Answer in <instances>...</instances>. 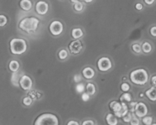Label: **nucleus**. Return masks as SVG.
Returning <instances> with one entry per match:
<instances>
[{"label":"nucleus","instance_id":"nucleus-1","mask_svg":"<svg viewBox=\"0 0 156 125\" xmlns=\"http://www.w3.org/2000/svg\"><path fill=\"white\" fill-rule=\"evenodd\" d=\"M148 72L144 69H137L133 70L129 74L131 82L137 85H144L149 81Z\"/></svg>","mask_w":156,"mask_h":125},{"label":"nucleus","instance_id":"nucleus-2","mask_svg":"<svg viewBox=\"0 0 156 125\" xmlns=\"http://www.w3.org/2000/svg\"><path fill=\"white\" fill-rule=\"evenodd\" d=\"M40 24V21L38 18L35 17H29V18H24L19 22V28L23 31L27 33L34 32L37 29L38 25Z\"/></svg>","mask_w":156,"mask_h":125},{"label":"nucleus","instance_id":"nucleus-3","mask_svg":"<svg viewBox=\"0 0 156 125\" xmlns=\"http://www.w3.org/2000/svg\"><path fill=\"white\" fill-rule=\"evenodd\" d=\"M11 53L14 55H21L25 53L27 49V42L22 38H13L11 40L10 43Z\"/></svg>","mask_w":156,"mask_h":125},{"label":"nucleus","instance_id":"nucleus-4","mask_svg":"<svg viewBox=\"0 0 156 125\" xmlns=\"http://www.w3.org/2000/svg\"><path fill=\"white\" fill-rule=\"evenodd\" d=\"M34 125H59V118L51 113H44L37 117Z\"/></svg>","mask_w":156,"mask_h":125},{"label":"nucleus","instance_id":"nucleus-5","mask_svg":"<svg viewBox=\"0 0 156 125\" xmlns=\"http://www.w3.org/2000/svg\"><path fill=\"white\" fill-rule=\"evenodd\" d=\"M49 30L53 36H59L62 33L64 30L63 24L59 21H53L49 26Z\"/></svg>","mask_w":156,"mask_h":125},{"label":"nucleus","instance_id":"nucleus-6","mask_svg":"<svg viewBox=\"0 0 156 125\" xmlns=\"http://www.w3.org/2000/svg\"><path fill=\"white\" fill-rule=\"evenodd\" d=\"M148 108L144 102H137L134 108V114L138 118H143V117L147 116Z\"/></svg>","mask_w":156,"mask_h":125},{"label":"nucleus","instance_id":"nucleus-7","mask_svg":"<svg viewBox=\"0 0 156 125\" xmlns=\"http://www.w3.org/2000/svg\"><path fill=\"white\" fill-rule=\"evenodd\" d=\"M98 69L101 72H107L112 68V62L108 57H101L98 60Z\"/></svg>","mask_w":156,"mask_h":125},{"label":"nucleus","instance_id":"nucleus-8","mask_svg":"<svg viewBox=\"0 0 156 125\" xmlns=\"http://www.w3.org/2000/svg\"><path fill=\"white\" fill-rule=\"evenodd\" d=\"M19 85L24 91H28L33 86V81L28 76L23 75L19 79Z\"/></svg>","mask_w":156,"mask_h":125},{"label":"nucleus","instance_id":"nucleus-9","mask_svg":"<svg viewBox=\"0 0 156 125\" xmlns=\"http://www.w3.org/2000/svg\"><path fill=\"white\" fill-rule=\"evenodd\" d=\"M83 49V44L80 40H75L69 45V50L73 54H79Z\"/></svg>","mask_w":156,"mask_h":125},{"label":"nucleus","instance_id":"nucleus-10","mask_svg":"<svg viewBox=\"0 0 156 125\" xmlns=\"http://www.w3.org/2000/svg\"><path fill=\"white\" fill-rule=\"evenodd\" d=\"M35 11L38 15H44L48 12L49 5L44 1H39L35 5Z\"/></svg>","mask_w":156,"mask_h":125},{"label":"nucleus","instance_id":"nucleus-11","mask_svg":"<svg viewBox=\"0 0 156 125\" xmlns=\"http://www.w3.org/2000/svg\"><path fill=\"white\" fill-rule=\"evenodd\" d=\"M82 75L86 79H91L95 76V71L91 67H85L82 70Z\"/></svg>","mask_w":156,"mask_h":125},{"label":"nucleus","instance_id":"nucleus-12","mask_svg":"<svg viewBox=\"0 0 156 125\" xmlns=\"http://www.w3.org/2000/svg\"><path fill=\"white\" fill-rule=\"evenodd\" d=\"M122 104V109L120 110V111L117 113H114V116H115L117 118H122L123 117H124L128 112H129V107L128 105L126 103H123L121 102Z\"/></svg>","mask_w":156,"mask_h":125},{"label":"nucleus","instance_id":"nucleus-13","mask_svg":"<svg viewBox=\"0 0 156 125\" xmlns=\"http://www.w3.org/2000/svg\"><path fill=\"white\" fill-rule=\"evenodd\" d=\"M146 97L152 102H155L156 101V88L155 87H152L149 89L146 90L145 92Z\"/></svg>","mask_w":156,"mask_h":125},{"label":"nucleus","instance_id":"nucleus-14","mask_svg":"<svg viewBox=\"0 0 156 125\" xmlns=\"http://www.w3.org/2000/svg\"><path fill=\"white\" fill-rule=\"evenodd\" d=\"M71 34L72 38H73V39L79 40V38L83 37L84 33L83 30H82V28H80V27H75V28H73V30H72Z\"/></svg>","mask_w":156,"mask_h":125},{"label":"nucleus","instance_id":"nucleus-15","mask_svg":"<svg viewBox=\"0 0 156 125\" xmlns=\"http://www.w3.org/2000/svg\"><path fill=\"white\" fill-rule=\"evenodd\" d=\"M106 122L108 125H117L118 119L114 116V114L109 113L106 115Z\"/></svg>","mask_w":156,"mask_h":125},{"label":"nucleus","instance_id":"nucleus-16","mask_svg":"<svg viewBox=\"0 0 156 125\" xmlns=\"http://www.w3.org/2000/svg\"><path fill=\"white\" fill-rule=\"evenodd\" d=\"M110 108L114 111V113H117L120 111L122 109V104L121 102H117V101H112L109 105Z\"/></svg>","mask_w":156,"mask_h":125},{"label":"nucleus","instance_id":"nucleus-17","mask_svg":"<svg viewBox=\"0 0 156 125\" xmlns=\"http://www.w3.org/2000/svg\"><path fill=\"white\" fill-rule=\"evenodd\" d=\"M19 5L21 9L24 11H30L32 8V2L30 0H21Z\"/></svg>","mask_w":156,"mask_h":125},{"label":"nucleus","instance_id":"nucleus-18","mask_svg":"<svg viewBox=\"0 0 156 125\" xmlns=\"http://www.w3.org/2000/svg\"><path fill=\"white\" fill-rule=\"evenodd\" d=\"M9 68L12 73H17L20 68V64L18 62V61L15 60V59L11 60L9 64Z\"/></svg>","mask_w":156,"mask_h":125},{"label":"nucleus","instance_id":"nucleus-19","mask_svg":"<svg viewBox=\"0 0 156 125\" xmlns=\"http://www.w3.org/2000/svg\"><path fill=\"white\" fill-rule=\"evenodd\" d=\"M85 89H86L87 93H88L90 96L94 95L96 92V87L95 85H94V84L92 83V82H88V83L87 84L86 87H85Z\"/></svg>","mask_w":156,"mask_h":125},{"label":"nucleus","instance_id":"nucleus-20","mask_svg":"<svg viewBox=\"0 0 156 125\" xmlns=\"http://www.w3.org/2000/svg\"><path fill=\"white\" fill-rule=\"evenodd\" d=\"M120 102H123V103H129L132 101V95L130 93L125 92L122 94V95L120 97Z\"/></svg>","mask_w":156,"mask_h":125},{"label":"nucleus","instance_id":"nucleus-21","mask_svg":"<svg viewBox=\"0 0 156 125\" xmlns=\"http://www.w3.org/2000/svg\"><path fill=\"white\" fill-rule=\"evenodd\" d=\"M142 51L144 52L145 53H149L152 50V47L150 43L149 42H144L142 44Z\"/></svg>","mask_w":156,"mask_h":125},{"label":"nucleus","instance_id":"nucleus-22","mask_svg":"<svg viewBox=\"0 0 156 125\" xmlns=\"http://www.w3.org/2000/svg\"><path fill=\"white\" fill-rule=\"evenodd\" d=\"M85 86L83 83L80 82V83H78L76 86V92L79 93V94H82V93L85 92Z\"/></svg>","mask_w":156,"mask_h":125},{"label":"nucleus","instance_id":"nucleus-23","mask_svg":"<svg viewBox=\"0 0 156 125\" xmlns=\"http://www.w3.org/2000/svg\"><path fill=\"white\" fill-rule=\"evenodd\" d=\"M142 121L145 125H151L153 123V117L151 116H146V117H143Z\"/></svg>","mask_w":156,"mask_h":125},{"label":"nucleus","instance_id":"nucleus-24","mask_svg":"<svg viewBox=\"0 0 156 125\" xmlns=\"http://www.w3.org/2000/svg\"><path fill=\"white\" fill-rule=\"evenodd\" d=\"M58 56H59V59H62V60H63V59H66L67 57H68V52H67L66 50H64V49H62V50H61L59 52V53H58Z\"/></svg>","mask_w":156,"mask_h":125},{"label":"nucleus","instance_id":"nucleus-25","mask_svg":"<svg viewBox=\"0 0 156 125\" xmlns=\"http://www.w3.org/2000/svg\"><path fill=\"white\" fill-rule=\"evenodd\" d=\"M73 7H74V9L76 11V12H82L84 9L83 4H82L81 2H79V1H77L76 3H75Z\"/></svg>","mask_w":156,"mask_h":125},{"label":"nucleus","instance_id":"nucleus-26","mask_svg":"<svg viewBox=\"0 0 156 125\" xmlns=\"http://www.w3.org/2000/svg\"><path fill=\"white\" fill-rule=\"evenodd\" d=\"M120 89L123 91V92H128L130 89V85L127 82H123V83L120 85Z\"/></svg>","mask_w":156,"mask_h":125},{"label":"nucleus","instance_id":"nucleus-27","mask_svg":"<svg viewBox=\"0 0 156 125\" xmlns=\"http://www.w3.org/2000/svg\"><path fill=\"white\" fill-rule=\"evenodd\" d=\"M22 102L23 105H24L25 106H30L32 104V102H33V99L30 97H29V96H26V97H24L23 98Z\"/></svg>","mask_w":156,"mask_h":125},{"label":"nucleus","instance_id":"nucleus-28","mask_svg":"<svg viewBox=\"0 0 156 125\" xmlns=\"http://www.w3.org/2000/svg\"><path fill=\"white\" fill-rule=\"evenodd\" d=\"M132 50L136 53H140L142 52V47L140 44H133L132 45Z\"/></svg>","mask_w":156,"mask_h":125},{"label":"nucleus","instance_id":"nucleus-29","mask_svg":"<svg viewBox=\"0 0 156 125\" xmlns=\"http://www.w3.org/2000/svg\"><path fill=\"white\" fill-rule=\"evenodd\" d=\"M8 23V18L5 15H0V27H5Z\"/></svg>","mask_w":156,"mask_h":125},{"label":"nucleus","instance_id":"nucleus-30","mask_svg":"<svg viewBox=\"0 0 156 125\" xmlns=\"http://www.w3.org/2000/svg\"><path fill=\"white\" fill-rule=\"evenodd\" d=\"M130 125H140V120L134 114V113H133V117L131 121L129 122Z\"/></svg>","mask_w":156,"mask_h":125},{"label":"nucleus","instance_id":"nucleus-31","mask_svg":"<svg viewBox=\"0 0 156 125\" xmlns=\"http://www.w3.org/2000/svg\"><path fill=\"white\" fill-rule=\"evenodd\" d=\"M132 117H133V113L129 112H129H128L124 117H122V119H123V122H125V123H129V122L131 121V120H132Z\"/></svg>","mask_w":156,"mask_h":125},{"label":"nucleus","instance_id":"nucleus-32","mask_svg":"<svg viewBox=\"0 0 156 125\" xmlns=\"http://www.w3.org/2000/svg\"><path fill=\"white\" fill-rule=\"evenodd\" d=\"M18 78H19V76H18V74L17 73H13L12 75V82H13V84L15 85H16V84H15V82H17V84H18V82H19V79H18Z\"/></svg>","mask_w":156,"mask_h":125},{"label":"nucleus","instance_id":"nucleus-33","mask_svg":"<svg viewBox=\"0 0 156 125\" xmlns=\"http://www.w3.org/2000/svg\"><path fill=\"white\" fill-rule=\"evenodd\" d=\"M82 76H80L79 74H76L74 76H73V81L76 83H80V82L82 81Z\"/></svg>","mask_w":156,"mask_h":125},{"label":"nucleus","instance_id":"nucleus-34","mask_svg":"<svg viewBox=\"0 0 156 125\" xmlns=\"http://www.w3.org/2000/svg\"><path fill=\"white\" fill-rule=\"evenodd\" d=\"M90 99V95L87 92H84L82 94V100L86 102Z\"/></svg>","mask_w":156,"mask_h":125},{"label":"nucleus","instance_id":"nucleus-35","mask_svg":"<svg viewBox=\"0 0 156 125\" xmlns=\"http://www.w3.org/2000/svg\"><path fill=\"white\" fill-rule=\"evenodd\" d=\"M82 125H95V123L92 120H85L82 122Z\"/></svg>","mask_w":156,"mask_h":125},{"label":"nucleus","instance_id":"nucleus-36","mask_svg":"<svg viewBox=\"0 0 156 125\" xmlns=\"http://www.w3.org/2000/svg\"><path fill=\"white\" fill-rule=\"evenodd\" d=\"M150 34L152 37L156 38V26H153L150 28Z\"/></svg>","mask_w":156,"mask_h":125},{"label":"nucleus","instance_id":"nucleus-37","mask_svg":"<svg viewBox=\"0 0 156 125\" xmlns=\"http://www.w3.org/2000/svg\"><path fill=\"white\" fill-rule=\"evenodd\" d=\"M135 7H136V10L141 11V10H143V5L142 4V3L138 2L136 4Z\"/></svg>","mask_w":156,"mask_h":125},{"label":"nucleus","instance_id":"nucleus-38","mask_svg":"<svg viewBox=\"0 0 156 125\" xmlns=\"http://www.w3.org/2000/svg\"><path fill=\"white\" fill-rule=\"evenodd\" d=\"M66 125H79V122L76 121V120H69L68 123H67Z\"/></svg>","mask_w":156,"mask_h":125},{"label":"nucleus","instance_id":"nucleus-39","mask_svg":"<svg viewBox=\"0 0 156 125\" xmlns=\"http://www.w3.org/2000/svg\"><path fill=\"white\" fill-rule=\"evenodd\" d=\"M151 82H152V85H153V87L156 88V75L152 76V79H151Z\"/></svg>","mask_w":156,"mask_h":125},{"label":"nucleus","instance_id":"nucleus-40","mask_svg":"<svg viewBox=\"0 0 156 125\" xmlns=\"http://www.w3.org/2000/svg\"><path fill=\"white\" fill-rule=\"evenodd\" d=\"M144 2L146 5H152L154 2H155V0H151V1H149V0H145Z\"/></svg>","mask_w":156,"mask_h":125},{"label":"nucleus","instance_id":"nucleus-41","mask_svg":"<svg viewBox=\"0 0 156 125\" xmlns=\"http://www.w3.org/2000/svg\"><path fill=\"white\" fill-rule=\"evenodd\" d=\"M126 79H127V78H126V76H123V82H125V80H126Z\"/></svg>","mask_w":156,"mask_h":125},{"label":"nucleus","instance_id":"nucleus-42","mask_svg":"<svg viewBox=\"0 0 156 125\" xmlns=\"http://www.w3.org/2000/svg\"><path fill=\"white\" fill-rule=\"evenodd\" d=\"M143 96H144V94H143V92L140 93V98H143Z\"/></svg>","mask_w":156,"mask_h":125},{"label":"nucleus","instance_id":"nucleus-43","mask_svg":"<svg viewBox=\"0 0 156 125\" xmlns=\"http://www.w3.org/2000/svg\"><path fill=\"white\" fill-rule=\"evenodd\" d=\"M85 2H91V1H88V0H86V1H85Z\"/></svg>","mask_w":156,"mask_h":125},{"label":"nucleus","instance_id":"nucleus-44","mask_svg":"<svg viewBox=\"0 0 156 125\" xmlns=\"http://www.w3.org/2000/svg\"><path fill=\"white\" fill-rule=\"evenodd\" d=\"M151 125H156V123H152V124H151Z\"/></svg>","mask_w":156,"mask_h":125}]
</instances>
